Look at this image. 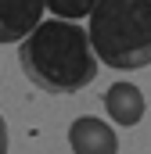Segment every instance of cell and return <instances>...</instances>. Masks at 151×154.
<instances>
[{
    "instance_id": "2",
    "label": "cell",
    "mask_w": 151,
    "mask_h": 154,
    "mask_svg": "<svg viewBox=\"0 0 151 154\" xmlns=\"http://www.w3.org/2000/svg\"><path fill=\"white\" fill-rule=\"evenodd\" d=\"M90 50L101 65L137 72L151 65V0H97L90 7Z\"/></svg>"
},
{
    "instance_id": "7",
    "label": "cell",
    "mask_w": 151,
    "mask_h": 154,
    "mask_svg": "<svg viewBox=\"0 0 151 154\" xmlns=\"http://www.w3.org/2000/svg\"><path fill=\"white\" fill-rule=\"evenodd\" d=\"M0 154H7V122L0 115Z\"/></svg>"
},
{
    "instance_id": "5",
    "label": "cell",
    "mask_w": 151,
    "mask_h": 154,
    "mask_svg": "<svg viewBox=\"0 0 151 154\" xmlns=\"http://www.w3.org/2000/svg\"><path fill=\"white\" fill-rule=\"evenodd\" d=\"M104 111L112 115L115 125H137L144 111H148V100H144V93H140V86L137 82H115L108 86V93H104Z\"/></svg>"
},
{
    "instance_id": "3",
    "label": "cell",
    "mask_w": 151,
    "mask_h": 154,
    "mask_svg": "<svg viewBox=\"0 0 151 154\" xmlns=\"http://www.w3.org/2000/svg\"><path fill=\"white\" fill-rule=\"evenodd\" d=\"M69 147L72 154H119V136L104 118H76L69 125Z\"/></svg>"
},
{
    "instance_id": "4",
    "label": "cell",
    "mask_w": 151,
    "mask_h": 154,
    "mask_svg": "<svg viewBox=\"0 0 151 154\" xmlns=\"http://www.w3.org/2000/svg\"><path fill=\"white\" fill-rule=\"evenodd\" d=\"M43 0H0V43H18L43 22Z\"/></svg>"
},
{
    "instance_id": "1",
    "label": "cell",
    "mask_w": 151,
    "mask_h": 154,
    "mask_svg": "<svg viewBox=\"0 0 151 154\" xmlns=\"http://www.w3.org/2000/svg\"><path fill=\"white\" fill-rule=\"evenodd\" d=\"M18 65L25 79L47 93H79L97 79L101 68L86 29L65 18H47L25 39H18Z\"/></svg>"
},
{
    "instance_id": "6",
    "label": "cell",
    "mask_w": 151,
    "mask_h": 154,
    "mask_svg": "<svg viewBox=\"0 0 151 154\" xmlns=\"http://www.w3.org/2000/svg\"><path fill=\"white\" fill-rule=\"evenodd\" d=\"M94 4H97V0H43V7H47L54 18H65V22H79V18H86Z\"/></svg>"
}]
</instances>
